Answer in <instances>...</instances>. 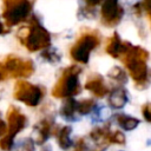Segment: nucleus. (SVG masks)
Listing matches in <instances>:
<instances>
[{"label": "nucleus", "instance_id": "1", "mask_svg": "<svg viewBox=\"0 0 151 151\" xmlns=\"http://www.w3.org/2000/svg\"><path fill=\"white\" fill-rule=\"evenodd\" d=\"M122 59L130 76L134 80L136 86L138 88H145L149 85L150 79L149 67L146 64L149 59L147 51L139 46H131Z\"/></svg>", "mask_w": 151, "mask_h": 151}, {"label": "nucleus", "instance_id": "2", "mask_svg": "<svg viewBox=\"0 0 151 151\" xmlns=\"http://www.w3.org/2000/svg\"><path fill=\"white\" fill-rule=\"evenodd\" d=\"M18 39L29 52H37L50 47L51 35L50 33L35 20L33 17L31 25L21 27L17 33Z\"/></svg>", "mask_w": 151, "mask_h": 151}, {"label": "nucleus", "instance_id": "3", "mask_svg": "<svg viewBox=\"0 0 151 151\" xmlns=\"http://www.w3.org/2000/svg\"><path fill=\"white\" fill-rule=\"evenodd\" d=\"M80 68L76 65L67 67L57 84L52 90L53 97L57 98H72L73 96L80 92V84H79V73Z\"/></svg>", "mask_w": 151, "mask_h": 151}, {"label": "nucleus", "instance_id": "4", "mask_svg": "<svg viewBox=\"0 0 151 151\" xmlns=\"http://www.w3.org/2000/svg\"><path fill=\"white\" fill-rule=\"evenodd\" d=\"M34 71L33 63L15 55H7L0 61V81L7 78H27Z\"/></svg>", "mask_w": 151, "mask_h": 151}, {"label": "nucleus", "instance_id": "5", "mask_svg": "<svg viewBox=\"0 0 151 151\" xmlns=\"http://www.w3.org/2000/svg\"><path fill=\"white\" fill-rule=\"evenodd\" d=\"M32 11L31 0H4L2 17L7 27L18 25L25 21Z\"/></svg>", "mask_w": 151, "mask_h": 151}, {"label": "nucleus", "instance_id": "6", "mask_svg": "<svg viewBox=\"0 0 151 151\" xmlns=\"http://www.w3.org/2000/svg\"><path fill=\"white\" fill-rule=\"evenodd\" d=\"M13 96L17 100L26 104L27 106L34 107L41 101L44 92L37 85H33L26 80H18L14 86Z\"/></svg>", "mask_w": 151, "mask_h": 151}, {"label": "nucleus", "instance_id": "7", "mask_svg": "<svg viewBox=\"0 0 151 151\" xmlns=\"http://www.w3.org/2000/svg\"><path fill=\"white\" fill-rule=\"evenodd\" d=\"M99 44L98 35L94 33H84L71 48V57L73 60L86 64L90 59V54L93 48Z\"/></svg>", "mask_w": 151, "mask_h": 151}, {"label": "nucleus", "instance_id": "8", "mask_svg": "<svg viewBox=\"0 0 151 151\" xmlns=\"http://www.w3.org/2000/svg\"><path fill=\"white\" fill-rule=\"evenodd\" d=\"M124 14L123 7L119 6L118 0H104L101 6L103 22L109 26L117 25Z\"/></svg>", "mask_w": 151, "mask_h": 151}, {"label": "nucleus", "instance_id": "9", "mask_svg": "<svg viewBox=\"0 0 151 151\" xmlns=\"http://www.w3.org/2000/svg\"><path fill=\"white\" fill-rule=\"evenodd\" d=\"M27 124V118L20 112L18 107L11 106L7 111V134L11 137H14L18 134L21 130L25 129Z\"/></svg>", "mask_w": 151, "mask_h": 151}, {"label": "nucleus", "instance_id": "10", "mask_svg": "<svg viewBox=\"0 0 151 151\" xmlns=\"http://www.w3.org/2000/svg\"><path fill=\"white\" fill-rule=\"evenodd\" d=\"M131 44L123 41L117 33L113 34V37L109 40V44L106 46V52L113 57V58H123L126 52L131 48Z\"/></svg>", "mask_w": 151, "mask_h": 151}, {"label": "nucleus", "instance_id": "11", "mask_svg": "<svg viewBox=\"0 0 151 151\" xmlns=\"http://www.w3.org/2000/svg\"><path fill=\"white\" fill-rule=\"evenodd\" d=\"M52 127H53V124H52V122H51L50 119L45 118V119L40 120V122L34 126L33 136H34L35 143L39 144V145L44 144V143L48 139V137H50V134H51V132H52Z\"/></svg>", "mask_w": 151, "mask_h": 151}, {"label": "nucleus", "instance_id": "12", "mask_svg": "<svg viewBox=\"0 0 151 151\" xmlns=\"http://www.w3.org/2000/svg\"><path fill=\"white\" fill-rule=\"evenodd\" d=\"M85 88L88 90L90 92H92L98 98H101L109 93L107 86L104 84L103 78L98 74H96L93 78H90L87 80V83L85 84Z\"/></svg>", "mask_w": 151, "mask_h": 151}, {"label": "nucleus", "instance_id": "13", "mask_svg": "<svg viewBox=\"0 0 151 151\" xmlns=\"http://www.w3.org/2000/svg\"><path fill=\"white\" fill-rule=\"evenodd\" d=\"M127 100H129V97H127V93H126V91L124 88L113 90L110 93V97H109V104L114 110L123 109L126 105Z\"/></svg>", "mask_w": 151, "mask_h": 151}, {"label": "nucleus", "instance_id": "14", "mask_svg": "<svg viewBox=\"0 0 151 151\" xmlns=\"http://www.w3.org/2000/svg\"><path fill=\"white\" fill-rule=\"evenodd\" d=\"M78 101L73 98H66L60 107V116L66 120H76Z\"/></svg>", "mask_w": 151, "mask_h": 151}, {"label": "nucleus", "instance_id": "15", "mask_svg": "<svg viewBox=\"0 0 151 151\" xmlns=\"http://www.w3.org/2000/svg\"><path fill=\"white\" fill-rule=\"evenodd\" d=\"M71 133H72L71 126H63L57 131V140H58L59 146L63 150H66L72 146L73 142L71 139Z\"/></svg>", "mask_w": 151, "mask_h": 151}, {"label": "nucleus", "instance_id": "16", "mask_svg": "<svg viewBox=\"0 0 151 151\" xmlns=\"http://www.w3.org/2000/svg\"><path fill=\"white\" fill-rule=\"evenodd\" d=\"M114 118H116V122L118 123V125L126 131L134 130L139 124V119L131 117V116H127V114H124V113L116 114Z\"/></svg>", "mask_w": 151, "mask_h": 151}, {"label": "nucleus", "instance_id": "17", "mask_svg": "<svg viewBox=\"0 0 151 151\" xmlns=\"http://www.w3.org/2000/svg\"><path fill=\"white\" fill-rule=\"evenodd\" d=\"M96 107V101L94 99H83L80 101H78V106H77V112L81 116L84 114H88L90 112H92Z\"/></svg>", "mask_w": 151, "mask_h": 151}, {"label": "nucleus", "instance_id": "18", "mask_svg": "<svg viewBox=\"0 0 151 151\" xmlns=\"http://www.w3.org/2000/svg\"><path fill=\"white\" fill-rule=\"evenodd\" d=\"M41 57L50 63H58L60 60V55L58 54V51L51 47H47L46 50H44V52H41Z\"/></svg>", "mask_w": 151, "mask_h": 151}, {"label": "nucleus", "instance_id": "19", "mask_svg": "<svg viewBox=\"0 0 151 151\" xmlns=\"http://www.w3.org/2000/svg\"><path fill=\"white\" fill-rule=\"evenodd\" d=\"M109 77H110L111 79L117 80V81H120V83H122V81H123V83L126 81V74H125L124 70L120 68V67H118V66H114L113 68L110 70Z\"/></svg>", "mask_w": 151, "mask_h": 151}, {"label": "nucleus", "instance_id": "20", "mask_svg": "<svg viewBox=\"0 0 151 151\" xmlns=\"http://www.w3.org/2000/svg\"><path fill=\"white\" fill-rule=\"evenodd\" d=\"M109 143H114V144H124L125 143V136L120 131H111L110 137H109Z\"/></svg>", "mask_w": 151, "mask_h": 151}, {"label": "nucleus", "instance_id": "21", "mask_svg": "<svg viewBox=\"0 0 151 151\" xmlns=\"http://www.w3.org/2000/svg\"><path fill=\"white\" fill-rule=\"evenodd\" d=\"M13 144H14V137H11V136L6 134L0 140V149L4 150V151H9V150H12Z\"/></svg>", "mask_w": 151, "mask_h": 151}, {"label": "nucleus", "instance_id": "22", "mask_svg": "<svg viewBox=\"0 0 151 151\" xmlns=\"http://www.w3.org/2000/svg\"><path fill=\"white\" fill-rule=\"evenodd\" d=\"M142 113H143V117L146 122L151 123V103H146L143 105L142 107Z\"/></svg>", "mask_w": 151, "mask_h": 151}, {"label": "nucleus", "instance_id": "23", "mask_svg": "<svg viewBox=\"0 0 151 151\" xmlns=\"http://www.w3.org/2000/svg\"><path fill=\"white\" fill-rule=\"evenodd\" d=\"M142 11H145L150 21H151V0H143L140 4H138Z\"/></svg>", "mask_w": 151, "mask_h": 151}, {"label": "nucleus", "instance_id": "24", "mask_svg": "<svg viewBox=\"0 0 151 151\" xmlns=\"http://www.w3.org/2000/svg\"><path fill=\"white\" fill-rule=\"evenodd\" d=\"M22 150L24 151H34V142L33 139L28 138L22 143Z\"/></svg>", "mask_w": 151, "mask_h": 151}, {"label": "nucleus", "instance_id": "25", "mask_svg": "<svg viewBox=\"0 0 151 151\" xmlns=\"http://www.w3.org/2000/svg\"><path fill=\"white\" fill-rule=\"evenodd\" d=\"M7 131H8V129H7V124H6L5 120H2L1 117H0V137L6 136V134H7Z\"/></svg>", "mask_w": 151, "mask_h": 151}, {"label": "nucleus", "instance_id": "26", "mask_svg": "<svg viewBox=\"0 0 151 151\" xmlns=\"http://www.w3.org/2000/svg\"><path fill=\"white\" fill-rule=\"evenodd\" d=\"M85 1V4H86V6L87 7H91V8H94L101 0H84Z\"/></svg>", "mask_w": 151, "mask_h": 151}, {"label": "nucleus", "instance_id": "27", "mask_svg": "<svg viewBox=\"0 0 151 151\" xmlns=\"http://www.w3.org/2000/svg\"><path fill=\"white\" fill-rule=\"evenodd\" d=\"M7 31H8V28L6 27V25H4V24L0 22V34H5Z\"/></svg>", "mask_w": 151, "mask_h": 151}, {"label": "nucleus", "instance_id": "28", "mask_svg": "<svg viewBox=\"0 0 151 151\" xmlns=\"http://www.w3.org/2000/svg\"><path fill=\"white\" fill-rule=\"evenodd\" d=\"M41 151H52V150H51V147H50L48 145H45V146H42Z\"/></svg>", "mask_w": 151, "mask_h": 151}]
</instances>
